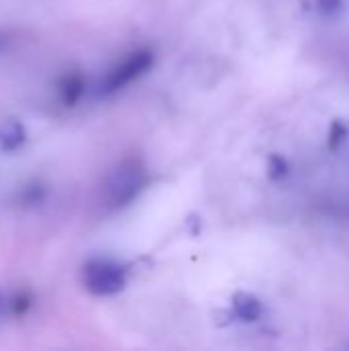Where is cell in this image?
Returning a JSON list of instances; mask_svg holds the SVG:
<instances>
[{"instance_id":"cell-1","label":"cell","mask_w":349,"mask_h":351,"mask_svg":"<svg viewBox=\"0 0 349 351\" xmlns=\"http://www.w3.org/2000/svg\"><path fill=\"white\" fill-rule=\"evenodd\" d=\"M148 181L146 167L138 158H128L119 162L105 185V199L111 208H123L132 204Z\"/></svg>"},{"instance_id":"cell-2","label":"cell","mask_w":349,"mask_h":351,"mask_svg":"<svg viewBox=\"0 0 349 351\" xmlns=\"http://www.w3.org/2000/svg\"><path fill=\"white\" fill-rule=\"evenodd\" d=\"M84 286L95 296L117 294L125 286V271L113 261L95 259L84 267Z\"/></svg>"},{"instance_id":"cell-3","label":"cell","mask_w":349,"mask_h":351,"mask_svg":"<svg viewBox=\"0 0 349 351\" xmlns=\"http://www.w3.org/2000/svg\"><path fill=\"white\" fill-rule=\"evenodd\" d=\"M154 64V53L150 49H138L130 53L119 66H115L101 84V95H111L130 84L132 80L140 78L144 72H148Z\"/></svg>"},{"instance_id":"cell-4","label":"cell","mask_w":349,"mask_h":351,"mask_svg":"<svg viewBox=\"0 0 349 351\" xmlns=\"http://www.w3.org/2000/svg\"><path fill=\"white\" fill-rule=\"evenodd\" d=\"M232 308H234V315L241 321H247V323L257 321L261 317V313H263V306H261L259 298L249 294V292H237L232 296Z\"/></svg>"},{"instance_id":"cell-5","label":"cell","mask_w":349,"mask_h":351,"mask_svg":"<svg viewBox=\"0 0 349 351\" xmlns=\"http://www.w3.org/2000/svg\"><path fill=\"white\" fill-rule=\"evenodd\" d=\"M82 93H84V80L80 76H76V74L64 78L62 84H60V95H62V101L66 105L78 103V99L82 97Z\"/></svg>"},{"instance_id":"cell-6","label":"cell","mask_w":349,"mask_h":351,"mask_svg":"<svg viewBox=\"0 0 349 351\" xmlns=\"http://www.w3.org/2000/svg\"><path fill=\"white\" fill-rule=\"evenodd\" d=\"M23 140H25V134L19 123H10L0 130V148L2 150H14L16 146L23 144Z\"/></svg>"},{"instance_id":"cell-7","label":"cell","mask_w":349,"mask_h":351,"mask_svg":"<svg viewBox=\"0 0 349 351\" xmlns=\"http://www.w3.org/2000/svg\"><path fill=\"white\" fill-rule=\"evenodd\" d=\"M267 175H269L272 181H282L288 175V162L282 156L272 154L267 158Z\"/></svg>"},{"instance_id":"cell-8","label":"cell","mask_w":349,"mask_h":351,"mask_svg":"<svg viewBox=\"0 0 349 351\" xmlns=\"http://www.w3.org/2000/svg\"><path fill=\"white\" fill-rule=\"evenodd\" d=\"M346 136H348V128H346L339 119H335V121L331 123V130H329V148H331V150H337Z\"/></svg>"},{"instance_id":"cell-9","label":"cell","mask_w":349,"mask_h":351,"mask_svg":"<svg viewBox=\"0 0 349 351\" xmlns=\"http://www.w3.org/2000/svg\"><path fill=\"white\" fill-rule=\"evenodd\" d=\"M317 4H319V8L323 12H335V10L341 8L344 0H317Z\"/></svg>"},{"instance_id":"cell-10","label":"cell","mask_w":349,"mask_h":351,"mask_svg":"<svg viewBox=\"0 0 349 351\" xmlns=\"http://www.w3.org/2000/svg\"><path fill=\"white\" fill-rule=\"evenodd\" d=\"M0 304H2V298H0Z\"/></svg>"}]
</instances>
